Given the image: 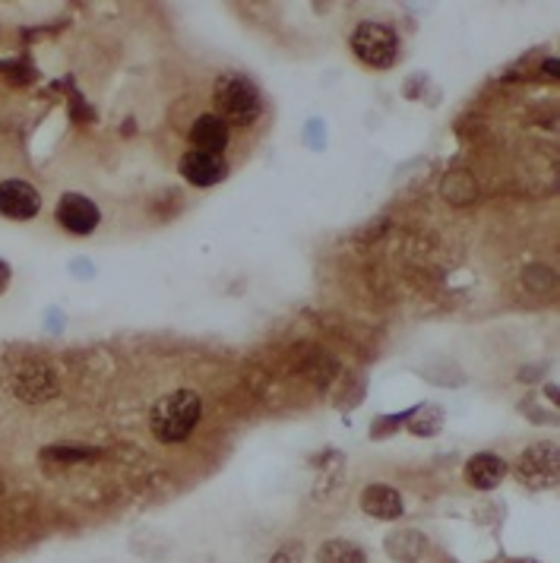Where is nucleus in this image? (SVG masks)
I'll use <instances>...</instances> for the list:
<instances>
[{
	"mask_svg": "<svg viewBox=\"0 0 560 563\" xmlns=\"http://www.w3.org/2000/svg\"><path fill=\"white\" fill-rule=\"evenodd\" d=\"M305 561V548L298 544V541H288V544H282L279 551L273 554V561L270 563H301Z\"/></svg>",
	"mask_w": 560,
	"mask_h": 563,
	"instance_id": "13",
	"label": "nucleus"
},
{
	"mask_svg": "<svg viewBox=\"0 0 560 563\" xmlns=\"http://www.w3.org/2000/svg\"><path fill=\"white\" fill-rule=\"evenodd\" d=\"M204 415V402L194 389H175L162 396L150 411V431L158 443H184Z\"/></svg>",
	"mask_w": 560,
	"mask_h": 563,
	"instance_id": "1",
	"label": "nucleus"
},
{
	"mask_svg": "<svg viewBox=\"0 0 560 563\" xmlns=\"http://www.w3.org/2000/svg\"><path fill=\"white\" fill-rule=\"evenodd\" d=\"M7 285H10V263L0 260V295L7 291Z\"/></svg>",
	"mask_w": 560,
	"mask_h": 563,
	"instance_id": "15",
	"label": "nucleus"
},
{
	"mask_svg": "<svg viewBox=\"0 0 560 563\" xmlns=\"http://www.w3.org/2000/svg\"><path fill=\"white\" fill-rule=\"evenodd\" d=\"M54 216H57L61 229L70 231V234H92V231L99 229V222H102L99 206L92 203L89 197H83V194H64L57 200V212Z\"/></svg>",
	"mask_w": 560,
	"mask_h": 563,
	"instance_id": "7",
	"label": "nucleus"
},
{
	"mask_svg": "<svg viewBox=\"0 0 560 563\" xmlns=\"http://www.w3.org/2000/svg\"><path fill=\"white\" fill-rule=\"evenodd\" d=\"M190 143L197 153L222 155V150L229 146V124L216 114H200L190 128Z\"/></svg>",
	"mask_w": 560,
	"mask_h": 563,
	"instance_id": "9",
	"label": "nucleus"
},
{
	"mask_svg": "<svg viewBox=\"0 0 560 563\" xmlns=\"http://www.w3.org/2000/svg\"><path fill=\"white\" fill-rule=\"evenodd\" d=\"M13 393L17 399L23 402H45L57 396V374H54L48 364H39V361H29V364H20L13 371Z\"/></svg>",
	"mask_w": 560,
	"mask_h": 563,
	"instance_id": "6",
	"label": "nucleus"
},
{
	"mask_svg": "<svg viewBox=\"0 0 560 563\" xmlns=\"http://www.w3.org/2000/svg\"><path fill=\"white\" fill-rule=\"evenodd\" d=\"M180 175H184V180H190L194 187H216V184L229 178V162L222 155L190 150L180 158Z\"/></svg>",
	"mask_w": 560,
	"mask_h": 563,
	"instance_id": "8",
	"label": "nucleus"
},
{
	"mask_svg": "<svg viewBox=\"0 0 560 563\" xmlns=\"http://www.w3.org/2000/svg\"><path fill=\"white\" fill-rule=\"evenodd\" d=\"M352 52L374 70H389L399 57V38L383 23H361L352 32Z\"/></svg>",
	"mask_w": 560,
	"mask_h": 563,
	"instance_id": "3",
	"label": "nucleus"
},
{
	"mask_svg": "<svg viewBox=\"0 0 560 563\" xmlns=\"http://www.w3.org/2000/svg\"><path fill=\"white\" fill-rule=\"evenodd\" d=\"M212 104H216V118H222L229 128H251L263 111L256 86L241 74L216 79Z\"/></svg>",
	"mask_w": 560,
	"mask_h": 563,
	"instance_id": "2",
	"label": "nucleus"
},
{
	"mask_svg": "<svg viewBox=\"0 0 560 563\" xmlns=\"http://www.w3.org/2000/svg\"><path fill=\"white\" fill-rule=\"evenodd\" d=\"M317 563H364V551L345 538H332V541L320 544Z\"/></svg>",
	"mask_w": 560,
	"mask_h": 563,
	"instance_id": "12",
	"label": "nucleus"
},
{
	"mask_svg": "<svg viewBox=\"0 0 560 563\" xmlns=\"http://www.w3.org/2000/svg\"><path fill=\"white\" fill-rule=\"evenodd\" d=\"M361 510L374 519H399L403 516V497L389 485H367L361 494Z\"/></svg>",
	"mask_w": 560,
	"mask_h": 563,
	"instance_id": "11",
	"label": "nucleus"
},
{
	"mask_svg": "<svg viewBox=\"0 0 560 563\" xmlns=\"http://www.w3.org/2000/svg\"><path fill=\"white\" fill-rule=\"evenodd\" d=\"M509 563H535V561H509Z\"/></svg>",
	"mask_w": 560,
	"mask_h": 563,
	"instance_id": "16",
	"label": "nucleus"
},
{
	"mask_svg": "<svg viewBox=\"0 0 560 563\" xmlns=\"http://www.w3.org/2000/svg\"><path fill=\"white\" fill-rule=\"evenodd\" d=\"M516 478L532 490H548L558 485L560 478V453L558 443H535L529 450H523V456L516 462Z\"/></svg>",
	"mask_w": 560,
	"mask_h": 563,
	"instance_id": "4",
	"label": "nucleus"
},
{
	"mask_svg": "<svg viewBox=\"0 0 560 563\" xmlns=\"http://www.w3.org/2000/svg\"><path fill=\"white\" fill-rule=\"evenodd\" d=\"M96 453L92 450H45L42 460H64V462H77V460H92Z\"/></svg>",
	"mask_w": 560,
	"mask_h": 563,
	"instance_id": "14",
	"label": "nucleus"
},
{
	"mask_svg": "<svg viewBox=\"0 0 560 563\" xmlns=\"http://www.w3.org/2000/svg\"><path fill=\"white\" fill-rule=\"evenodd\" d=\"M42 212V197L29 180H0V216L10 222H32Z\"/></svg>",
	"mask_w": 560,
	"mask_h": 563,
	"instance_id": "5",
	"label": "nucleus"
},
{
	"mask_svg": "<svg viewBox=\"0 0 560 563\" xmlns=\"http://www.w3.org/2000/svg\"><path fill=\"white\" fill-rule=\"evenodd\" d=\"M507 478V462L494 453H475L472 460L465 462V482L479 490H491Z\"/></svg>",
	"mask_w": 560,
	"mask_h": 563,
	"instance_id": "10",
	"label": "nucleus"
}]
</instances>
